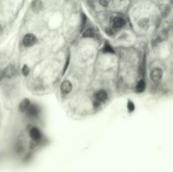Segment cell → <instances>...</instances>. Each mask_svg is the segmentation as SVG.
<instances>
[{
    "mask_svg": "<svg viewBox=\"0 0 173 172\" xmlns=\"http://www.w3.org/2000/svg\"><path fill=\"white\" fill-rule=\"evenodd\" d=\"M163 72L159 68H154L150 73V78L154 82H158L162 78Z\"/></svg>",
    "mask_w": 173,
    "mask_h": 172,
    "instance_id": "cell-1",
    "label": "cell"
},
{
    "mask_svg": "<svg viewBox=\"0 0 173 172\" xmlns=\"http://www.w3.org/2000/svg\"><path fill=\"white\" fill-rule=\"evenodd\" d=\"M22 42L24 46L26 47H31L35 44L36 37L33 34L28 33L24 37Z\"/></svg>",
    "mask_w": 173,
    "mask_h": 172,
    "instance_id": "cell-2",
    "label": "cell"
},
{
    "mask_svg": "<svg viewBox=\"0 0 173 172\" xmlns=\"http://www.w3.org/2000/svg\"><path fill=\"white\" fill-rule=\"evenodd\" d=\"M72 83L68 80H65L62 82L60 85L61 93L63 95H67L72 91Z\"/></svg>",
    "mask_w": 173,
    "mask_h": 172,
    "instance_id": "cell-3",
    "label": "cell"
},
{
    "mask_svg": "<svg viewBox=\"0 0 173 172\" xmlns=\"http://www.w3.org/2000/svg\"><path fill=\"white\" fill-rule=\"evenodd\" d=\"M2 71L4 78L10 79L15 75L16 69L13 65H9Z\"/></svg>",
    "mask_w": 173,
    "mask_h": 172,
    "instance_id": "cell-4",
    "label": "cell"
},
{
    "mask_svg": "<svg viewBox=\"0 0 173 172\" xmlns=\"http://www.w3.org/2000/svg\"><path fill=\"white\" fill-rule=\"evenodd\" d=\"M96 99L100 102H104L108 98V93L104 89H100L95 93Z\"/></svg>",
    "mask_w": 173,
    "mask_h": 172,
    "instance_id": "cell-5",
    "label": "cell"
},
{
    "mask_svg": "<svg viewBox=\"0 0 173 172\" xmlns=\"http://www.w3.org/2000/svg\"><path fill=\"white\" fill-rule=\"evenodd\" d=\"M27 114L31 117H35L39 114L40 110L36 104H30L27 109Z\"/></svg>",
    "mask_w": 173,
    "mask_h": 172,
    "instance_id": "cell-6",
    "label": "cell"
},
{
    "mask_svg": "<svg viewBox=\"0 0 173 172\" xmlns=\"http://www.w3.org/2000/svg\"><path fill=\"white\" fill-rule=\"evenodd\" d=\"M43 6V3L40 0H34L31 3V9L35 13H39L42 10Z\"/></svg>",
    "mask_w": 173,
    "mask_h": 172,
    "instance_id": "cell-7",
    "label": "cell"
},
{
    "mask_svg": "<svg viewBox=\"0 0 173 172\" xmlns=\"http://www.w3.org/2000/svg\"><path fill=\"white\" fill-rule=\"evenodd\" d=\"M29 135L31 139L35 141H37L41 139V132L37 128L33 127L31 128L29 132Z\"/></svg>",
    "mask_w": 173,
    "mask_h": 172,
    "instance_id": "cell-8",
    "label": "cell"
},
{
    "mask_svg": "<svg viewBox=\"0 0 173 172\" xmlns=\"http://www.w3.org/2000/svg\"><path fill=\"white\" fill-rule=\"evenodd\" d=\"M31 104L30 100L28 98H25L20 103L19 110L20 112H24L26 111Z\"/></svg>",
    "mask_w": 173,
    "mask_h": 172,
    "instance_id": "cell-9",
    "label": "cell"
},
{
    "mask_svg": "<svg viewBox=\"0 0 173 172\" xmlns=\"http://www.w3.org/2000/svg\"><path fill=\"white\" fill-rule=\"evenodd\" d=\"M125 24L124 20L120 17H115L113 20V26L115 28H121Z\"/></svg>",
    "mask_w": 173,
    "mask_h": 172,
    "instance_id": "cell-10",
    "label": "cell"
},
{
    "mask_svg": "<svg viewBox=\"0 0 173 172\" xmlns=\"http://www.w3.org/2000/svg\"><path fill=\"white\" fill-rule=\"evenodd\" d=\"M145 83L144 80H140V81H138V83L137 84L136 86V90L137 93H142L145 90Z\"/></svg>",
    "mask_w": 173,
    "mask_h": 172,
    "instance_id": "cell-11",
    "label": "cell"
},
{
    "mask_svg": "<svg viewBox=\"0 0 173 172\" xmlns=\"http://www.w3.org/2000/svg\"><path fill=\"white\" fill-rule=\"evenodd\" d=\"M102 52L104 54H115V51L109 43L106 41L102 48Z\"/></svg>",
    "mask_w": 173,
    "mask_h": 172,
    "instance_id": "cell-12",
    "label": "cell"
},
{
    "mask_svg": "<svg viewBox=\"0 0 173 172\" xmlns=\"http://www.w3.org/2000/svg\"><path fill=\"white\" fill-rule=\"evenodd\" d=\"M95 35V32L93 28H88L83 33V37L85 38H92Z\"/></svg>",
    "mask_w": 173,
    "mask_h": 172,
    "instance_id": "cell-13",
    "label": "cell"
},
{
    "mask_svg": "<svg viewBox=\"0 0 173 172\" xmlns=\"http://www.w3.org/2000/svg\"><path fill=\"white\" fill-rule=\"evenodd\" d=\"M126 106H127V108H128V110L129 113L133 112L135 110V106L134 103L130 100H128V101Z\"/></svg>",
    "mask_w": 173,
    "mask_h": 172,
    "instance_id": "cell-14",
    "label": "cell"
},
{
    "mask_svg": "<svg viewBox=\"0 0 173 172\" xmlns=\"http://www.w3.org/2000/svg\"><path fill=\"white\" fill-rule=\"evenodd\" d=\"M87 18L85 14L84 13H82L81 14V29L83 30L84 28L86 26V23H87Z\"/></svg>",
    "mask_w": 173,
    "mask_h": 172,
    "instance_id": "cell-15",
    "label": "cell"
},
{
    "mask_svg": "<svg viewBox=\"0 0 173 172\" xmlns=\"http://www.w3.org/2000/svg\"><path fill=\"white\" fill-rule=\"evenodd\" d=\"M29 72H30V69L28 66L26 65H24L23 67L22 68V73L25 76H27L28 75Z\"/></svg>",
    "mask_w": 173,
    "mask_h": 172,
    "instance_id": "cell-16",
    "label": "cell"
},
{
    "mask_svg": "<svg viewBox=\"0 0 173 172\" xmlns=\"http://www.w3.org/2000/svg\"><path fill=\"white\" fill-rule=\"evenodd\" d=\"M70 56H68L67 59H66V62H65V65H64V68H63V74H65V73L66 72V70L67 69V68H68V66L69 65V63H70Z\"/></svg>",
    "mask_w": 173,
    "mask_h": 172,
    "instance_id": "cell-17",
    "label": "cell"
},
{
    "mask_svg": "<svg viewBox=\"0 0 173 172\" xmlns=\"http://www.w3.org/2000/svg\"><path fill=\"white\" fill-rule=\"evenodd\" d=\"M110 2V0H99L100 4L101 6L103 7H106L108 6Z\"/></svg>",
    "mask_w": 173,
    "mask_h": 172,
    "instance_id": "cell-18",
    "label": "cell"
},
{
    "mask_svg": "<svg viewBox=\"0 0 173 172\" xmlns=\"http://www.w3.org/2000/svg\"><path fill=\"white\" fill-rule=\"evenodd\" d=\"M105 32H106V33L108 35H109V36L113 35V30H112L110 28H107V29H106Z\"/></svg>",
    "mask_w": 173,
    "mask_h": 172,
    "instance_id": "cell-19",
    "label": "cell"
},
{
    "mask_svg": "<svg viewBox=\"0 0 173 172\" xmlns=\"http://www.w3.org/2000/svg\"><path fill=\"white\" fill-rule=\"evenodd\" d=\"M100 102H99V101H98L97 99H96V101H95V102L94 103V106L96 107V108H97L98 106H100Z\"/></svg>",
    "mask_w": 173,
    "mask_h": 172,
    "instance_id": "cell-20",
    "label": "cell"
},
{
    "mask_svg": "<svg viewBox=\"0 0 173 172\" xmlns=\"http://www.w3.org/2000/svg\"><path fill=\"white\" fill-rule=\"evenodd\" d=\"M4 75L3 73V71H0V81H1L4 78Z\"/></svg>",
    "mask_w": 173,
    "mask_h": 172,
    "instance_id": "cell-21",
    "label": "cell"
},
{
    "mask_svg": "<svg viewBox=\"0 0 173 172\" xmlns=\"http://www.w3.org/2000/svg\"><path fill=\"white\" fill-rule=\"evenodd\" d=\"M2 26H1V24H0V35H1V33H2Z\"/></svg>",
    "mask_w": 173,
    "mask_h": 172,
    "instance_id": "cell-22",
    "label": "cell"
}]
</instances>
